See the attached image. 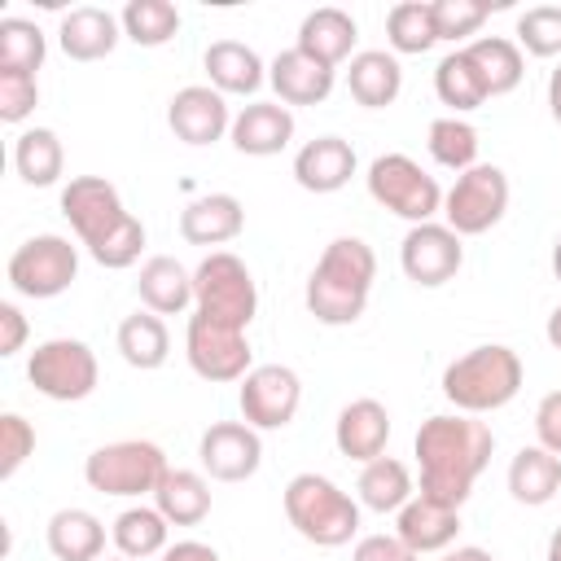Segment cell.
Masks as SVG:
<instances>
[{"instance_id":"obj_31","label":"cell","mask_w":561,"mask_h":561,"mask_svg":"<svg viewBox=\"0 0 561 561\" xmlns=\"http://www.w3.org/2000/svg\"><path fill=\"white\" fill-rule=\"evenodd\" d=\"M114 346H118V355H123L131 368L153 373V368H162L167 355H171V333H167L162 316H153V311H131V316H123V324H118V333H114Z\"/></svg>"},{"instance_id":"obj_10","label":"cell","mask_w":561,"mask_h":561,"mask_svg":"<svg viewBox=\"0 0 561 561\" xmlns=\"http://www.w3.org/2000/svg\"><path fill=\"white\" fill-rule=\"evenodd\" d=\"M508 210V175L495 162H478L456 175V184L443 193V224L456 237H482L491 232Z\"/></svg>"},{"instance_id":"obj_8","label":"cell","mask_w":561,"mask_h":561,"mask_svg":"<svg viewBox=\"0 0 561 561\" xmlns=\"http://www.w3.org/2000/svg\"><path fill=\"white\" fill-rule=\"evenodd\" d=\"M364 184H368V197L381 210H390V215H399L408 224H430L434 215H443L438 180L408 153H377L368 162Z\"/></svg>"},{"instance_id":"obj_27","label":"cell","mask_w":561,"mask_h":561,"mask_svg":"<svg viewBox=\"0 0 561 561\" xmlns=\"http://www.w3.org/2000/svg\"><path fill=\"white\" fill-rule=\"evenodd\" d=\"M346 88L364 110H386L403 92V66L386 48H364L346 66Z\"/></svg>"},{"instance_id":"obj_26","label":"cell","mask_w":561,"mask_h":561,"mask_svg":"<svg viewBox=\"0 0 561 561\" xmlns=\"http://www.w3.org/2000/svg\"><path fill=\"white\" fill-rule=\"evenodd\" d=\"M136 294L145 302V311L153 316H180L193 307V272L171 259V254H153L140 263V276H136Z\"/></svg>"},{"instance_id":"obj_11","label":"cell","mask_w":561,"mask_h":561,"mask_svg":"<svg viewBox=\"0 0 561 561\" xmlns=\"http://www.w3.org/2000/svg\"><path fill=\"white\" fill-rule=\"evenodd\" d=\"M79 276V245L57 232H39L9 254V285L22 298H57Z\"/></svg>"},{"instance_id":"obj_39","label":"cell","mask_w":561,"mask_h":561,"mask_svg":"<svg viewBox=\"0 0 561 561\" xmlns=\"http://www.w3.org/2000/svg\"><path fill=\"white\" fill-rule=\"evenodd\" d=\"M425 145H430V158H434L438 167L456 171V175L469 171V167H478V127L465 123L460 114L434 118L430 131H425Z\"/></svg>"},{"instance_id":"obj_30","label":"cell","mask_w":561,"mask_h":561,"mask_svg":"<svg viewBox=\"0 0 561 561\" xmlns=\"http://www.w3.org/2000/svg\"><path fill=\"white\" fill-rule=\"evenodd\" d=\"M153 508L171 526H197L210 513V482L197 469H167L153 491Z\"/></svg>"},{"instance_id":"obj_1","label":"cell","mask_w":561,"mask_h":561,"mask_svg":"<svg viewBox=\"0 0 561 561\" xmlns=\"http://www.w3.org/2000/svg\"><path fill=\"white\" fill-rule=\"evenodd\" d=\"M416 465H421V495L460 508L478 482V473L491 465L495 434L486 421L469 412H438L421 421L412 438Z\"/></svg>"},{"instance_id":"obj_33","label":"cell","mask_w":561,"mask_h":561,"mask_svg":"<svg viewBox=\"0 0 561 561\" xmlns=\"http://www.w3.org/2000/svg\"><path fill=\"white\" fill-rule=\"evenodd\" d=\"M465 53L473 57L482 83H486V96H504L522 83L526 75V57L517 48V39H504V35H478L465 44Z\"/></svg>"},{"instance_id":"obj_15","label":"cell","mask_w":561,"mask_h":561,"mask_svg":"<svg viewBox=\"0 0 561 561\" xmlns=\"http://www.w3.org/2000/svg\"><path fill=\"white\" fill-rule=\"evenodd\" d=\"M197 460L215 482H245L263 465V438L245 421H215L197 438Z\"/></svg>"},{"instance_id":"obj_34","label":"cell","mask_w":561,"mask_h":561,"mask_svg":"<svg viewBox=\"0 0 561 561\" xmlns=\"http://www.w3.org/2000/svg\"><path fill=\"white\" fill-rule=\"evenodd\" d=\"M355 491H359V504L373 508V513H399V508L416 495V491H412V469H408L403 460H394V456L368 460V465L359 469Z\"/></svg>"},{"instance_id":"obj_5","label":"cell","mask_w":561,"mask_h":561,"mask_svg":"<svg viewBox=\"0 0 561 561\" xmlns=\"http://www.w3.org/2000/svg\"><path fill=\"white\" fill-rule=\"evenodd\" d=\"M280 504H285L289 526L316 548H342L359 530V500H351L324 473H294L285 482Z\"/></svg>"},{"instance_id":"obj_13","label":"cell","mask_w":561,"mask_h":561,"mask_svg":"<svg viewBox=\"0 0 561 561\" xmlns=\"http://www.w3.org/2000/svg\"><path fill=\"white\" fill-rule=\"evenodd\" d=\"M237 403H241L245 425H254V430H285L298 416L302 381H298V373L289 364H254L241 377Z\"/></svg>"},{"instance_id":"obj_6","label":"cell","mask_w":561,"mask_h":561,"mask_svg":"<svg viewBox=\"0 0 561 561\" xmlns=\"http://www.w3.org/2000/svg\"><path fill=\"white\" fill-rule=\"evenodd\" d=\"M193 311L232 329H250L259 311V285L232 250H210L193 267Z\"/></svg>"},{"instance_id":"obj_23","label":"cell","mask_w":561,"mask_h":561,"mask_svg":"<svg viewBox=\"0 0 561 561\" xmlns=\"http://www.w3.org/2000/svg\"><path fill=\"white\" fill-rule=\"evenodd\" d=\"M118 39H123V22L110 9H96V4L70 9L57 26V44L70 61H101L118 48Z\"/></svg>"},{"instance_id":"obj_21","label":"cell","mask_w":561,"mask_h":561,"mask_svg":"<svg viewBox=\"0 0 561 561\" xmlns=\"http://www.w3.org/2000/svg\"><path fill=\"white\" fill-rule=\"evenodd\" d=\"M355 175V149L342 136H316L294 153V180L307 193H337Z\"/></svg>"},{"instance_id":"obj_45","label":"cell","mask_w":561,"mask_h":561,"mask_svg":"<svg viewBox=\"0 0 561 561\" xmlns=\"http://www.w3.org/2000/svg\"><path fill=\"white\" fill-rule=\"evenodd\" d=\"M535 438L552 456H561V390H548L535 408Z\"/></svg>"},{"instance_id":"obj_2","label":"cell","mask_w":561,"mask_h":561,"mask_svg":"<svg viewBox=\"0 0 561 561\" xmlns=\"http://www.w3.org/2000/svg\"><path fill=\"white\" fill-rule=\"evenodd\" d=\"M61 215L70 219L79 245L92 254V263L123 272L145 250V224L123 206L118 188L105 175H75L61 188Z\"/></svg>"},{"instance_id":"obj_25","label":"cell","mask_w":561,"mask_h":561,"mask_svg":"<svg viewBox=\"0 0 561 561\" xmlns=\"http://www.w3.org/2000/svg\"><path fill=\"white\" fill-rule=\"evenodd\" d=\"M202 66H206V79L215 92L224 96H250L263 88L267 70H263V57L241 44V39H215L206 53H202Z\"/></svg>"},{"instance_id":"obj_53","label":"cell","mask_w":561,"mask_h":561,"mask_svg":"<svg viewBox=\"0 0 561 561\" xmlns=\"http://www.w3.org/2000/svg\"><path fill=\"white\" fill-rule=\"evenodd\" d=\"M552 276L561 280V237H557V245H552Z\"/></svg>"},{"instance_id":"obj_3","label":"cell","mask_w":561,"mask_h":561,"mask_svg":"<svg viewBox=\"0 0 561 561\" xmlns=\"http://www.w3.org/2000/svg\"><path fill=\"white\" fill-rule=\"evenodd\" d=\"M373 280H377V254L364 237H333L324 245V254L316 259L311 276H307V289H302V302L307 311L329 324V329H342V324H355L368 307V294H373Z\"/></svg>"},{"instance_id":"obj_14","label":"cell","mask_w":561,"mask_h":561,"mask_svg":"<svg viewBox=\"0 0 561 561\" xmlns=\"http://www.w3.org/2000/svg\"><path fill=\"white\" fill-rule=\"evenodd\" d=\"M465 237H456L447 224H438V219H430V224H412L408 228V237L399 241V267H403V276L412 280V285H421V289H438V285H447L456 272H460V263H465V245H460Z\"/></svg>"},{"instance_id":"obj_20","label":"cell","mask_w":561,"mask_h":561,"mask_svg":"<svg viewBox=\"0 0 561 561\" xmlns=\"http://www.w3.org/2000/svg\"><path fill=\"white\" fill-rule=\"evenodd\" d=\"M267 83L276 88L280 105H320V101H329V92H333V83H337V70L320 66V61L307 57L302 48H285V53L272 57Z\"/></svg>"},{"instance_id":"obj_48","label":"cell","mask_w":561,"mask_h":561,"mask_svg":"<svg viewBox=\"0 0 561 561\" xmlns=\"http://www.w3.org/2000/svg\"><path fill=\"white\" fill-rule=\"evenodd\" d=\"M162 561H224V557L210 543H202V539H180V543H171L162 552Z\"/></svg>"},{"instance_id":"obj_40","label":"cell","mask_w":561,"mask_h":561,"mask_svg":"<svg viewBox=\"0 0 561 561\" xmlns=\"http://www.w3.org/2000/svg\"><path fill=\"white\" fill-rule=\"evenodd\" d=\"M48 53V39L35 22L26 18H0V70H26L39 75Z\"/></svg>"},{"instance_id":"obj_9","label":"cell","mask_w":561,"mask_h":561,"mask_svg":"<svg viewBox=\"0 0 561 561\" xmlns=\"http://www.w3.org/2000/svg\"><path fill=\"white\" fill-rule=\"evenodd\" d=\"M26 381L53 399V403H79L96 390L101 381V368H96V355L88 342L79 337H48L31 351L26 359Z\"/></svg>"},{"instance_id":"obj_38","label":"cell","mask_w":561,"mask_h":561,"mask_svg":"<svg viewBox=\"0 0 561 561\" xmlns=\"http://www.w3.org/2000/svg\"><path fill=\"white\" fill-rule=\"evenodd\" d=\"M118 22H123V35H127L131 44H140V48H162V44H171L175 31H180V9H175L171 0H127L123 13H118Z\"/></svg>"},{"instance_id":"obj_32","label":"cell","mask_w":561,"mask_h":561,"mask_svg":"<svg viewBox=\"0 0 561 561\" xmlns=\"http://www.w3.org/2000/svg\"><path fill=\"white\" fill-rule=\"evenodd\" d=\"M167 530H171V522H167L158 508H149V504H131V508H123V513L114 517L110 539H114L118 557H127V561H145V557H158V552L171 548V543H167Z\"/></svg>"},{"instance_id":"obj_43","label":"cell","mask_w":561,"mask_h":561,"mask_svg":"<svg viewBox=\"0 0 561 561\" xmlns=\"http://www.w3.org/2000/svg\"><path fill=\"white\" fill-rule=\"evenodd\" d=\"M35 451V425L22 412L0 416V478H13Z\"/></svg>"},{"instance_id":"obj_28","label":"cell","mask_w":561,"mask_h":561,"mask_svg":"<svg viewBox=\"0 0 561 561\" xmlns=\"http://www.w3.org/2000/svg\"><path fill=\"white\" fill-rule=\"evenodd\" d=\"M44 543L57 561H101L105 552V526L88 508H57L44 526Z\"/></svg>"},{"instance_id":"obj_37","label":"cell","mask_w":561,"mask_h":561,"mask_svg":"<svg viewBox=\"0 0 561 561\" xmlns=\"http://www.w3.org/2000/svg\"><path fill=\"white\" fill-rule=\"evenodd\" d=\"M386 44H390L394 57H399V53H408V57L430 53V48L438 44L434 4H430V0H403V4H394V9L386 13Z\"/></svg>"},{"instance_id":"obj_4","label":"cell","mask_w":561,"mask_h":561,"mask_svg":"<svg viewBox=\"0 0 561 561\" xmlns=\"http://www.w3.org/2000/svg\"><path fill=\"white\" fill-rule=\"evenodd\" d=\"M522 381H526L522 355L504 342H486V346H473V351H465L460 359H451L443 368V399L456 412L482 416V412H495V408L513 403Z\"/></svg>"},{"instance_id":"obj_41","label":"cell","mask_w":561,"mask_h":561,"mask_svg":"<svg viewBox=\"0 0 561 561\" xmlns=\"http://www.w3.org/2000/svg\"><path fill=\"white\" fill-rule=\"evenodd\" d=\"M517 48L530 57H561V4H535L517 18Z\"/></svg>"},{"instance_id":"obj_35","label":"cell","mask_w":561,"mask_h":561,"mask_svg":"<svg viewBox=\"0 0 561 561\" xmlns=\"http://www.w3.org/2000/svg\"><path fill=\"white\" fill-rule=\"evenodd\" d=\"M13 167L22 175V184L31 188H48L61 180V167H66V153H61V140L53 127H26L18 131L13 140Z\"/></svg>"},{"instance_id":"obj_50","label":"cell","mask_w":561,"mask_h":561,"mask_svg":"<svg viewBox=\"0 0 561 561\" xmlns=\"http://www.w3.org/2000/svg\"><path fill=\"white\" fill-rule=\"evenodd\" d=\"M443 561H495L486 548H473V543H465V548H451Z\"/></svg>"},{"instance_id":"obj_42","label":"cell","mask_w":561,"mask_h":561,"mask_svg":"<svg viewBox=\"0 0 561 561\" xmlns=\"http://www.w3.org/2000/svg\"><path fill=\"white\" fill-rule=\"evenodd\" d=\"M434 4V26H438V39H469L482 31V22L491 18V4L482 0H430Z\"/></svg>"},{"instance_id":"obj_12","label":"cell","mask_w":561,"mask_h":561,"mask_svg":"<svg viewBox=\"0 0 561 561\" xmlns=\"http://www.w3.org/2000/svg\"><path fill=\"white\" fill-rule=\"evenodd\" d=\"M184 355L202 381H241L254 368V351H250L245 329L206 320L197 311L188 316V329H184Z\"/></svg>"},{"instance_id":"obj_44","label":"cell","mask_w":561,"mask_h":561,"mask_svg":"<svg viewBox=\"0 0 561 561\" xmlns=\"http://www.w3.org/2000/svg\"><path fill=\"white\" fill-rule=\"evenodd\" d=\"M39 105V79L26 70H0V118L26 123Z\"/></svg>"},{"instance_id":"obj_22","label":"cell","mask_w":561,"mask_h":561,"mask_svg":"<svg viewBox=\"0 0 561 561\" xmlns=\"http://www.w3.org/2000/svg\"><path fill=\"white\" fill-rule=\"evenodd\" d=\"M245 228V206L232 193H202L180 210V237L188 245H228Z\"/></svg>"},{"instance_id":"obj_52","label":"cell","mask_w":561,"mask_h":561,"mask_svg":"<svg viewBox=\"0 0 561 561\" xmlns=\"http://www.w3.org/2000/svg\"><path fill=\"white\" fill-rule=\"evenodd\" d=\"M548 561H561V526H557L552 539H548Z\"/></svg>"},{"instance_id":"obj_36","label":"cell","mask_w":561,"mask_h":561,"mask_svg":"<svg viewBox=\"0 0 561 561\" xmlns=\"http://www.w3.org/2000/svg\"><path fill=\"white\" fill-rule=\"evenodd\" d=\"M434 92H438V101H443L451 114H469V110H478V105L491 101V96H486V83H482V75H478V66H473V57H469L465 48H451V53L434 66Z\"/></svg>"},{"instance_id":"obj_29","label":"cell","mask_w":561,"mask_h":561,"mask_svg":"<svg viewBox=\"0 0 561 561\" xmlns=\"http://www.w3.org/2000/svg\"><path fill=\"white\" fill-rule=\"evenodd\" d=\"M508 495L526 508L548 504L552 495H561V456H552L548 447L530 443L508 460Z\"/></svg>"},{"instance_id":"obj_19","label":"cell","mask_w":561,"mask_h":561,"mask_svg":"<svg viewBox=\"0 0 561 561\" xmlns=\"http://www.w3.org/2000/svg\"><path fill=\"white\" fill-rule=\"evenodd\" d=\"M333 443H337V451L346 460H359V465L386 456V443H390V412H386V403L351 399L337 412V421H333Z\"/></svg>"},{"instance_id":"obj_24","label":"cell","mask_w":561,"mask_h":561,"mask_svg":"<svg viewBox=\"0 0 561 561\" xmlns=\"http://www.w3.org/2000/svg\"><path fill=\"white\" fill-rule=\"evenodd\" d=\"M355 39H359L355 18H351L346 9L324 4V9H311V13L302 18V26H298V44H294V48H302V53L316 57L320 66L337 70L342 61L355 57Z\"/></svg>"},{"instance_id":"obj_17","label":"cell","mask_w":561,"mask_h":561,"mask_svg":"<svg viewBox=\"0 0 561 561\" xmlns=\"http://www.w3.org/2000/svg\"><path fill=\"white\" fill-rule=\"evenodd\" d=\"M228 140L245 158H272L294 140V114L280 101H250L232 114Z\"/></svg>"},{"instance_id":"obj_16","label":"cell","mask_w":561,"mask_h":561,"mask_svg":"<svg viewBox=\"0 0 561 561\" xmlns=\"http://www.w3.org/2000/svg\"><path fill=\"white\" fill-rule=\"evenodd\" d=\"M167 127L175 131V140L202 149V145H215L232 131V114H228V96L215 92L210 83H188L171 96L167 105Z\"/></svg>"},{"instance_id":"obj_51","label":"cell","mask_w":561,"mask_h":561,"mask_svg":"<svg viewBox=\"0 0 561 561\" xmlns=\"http://www.w3.org/2000/svg\"><path fill=\"white\" fill-rule=\"evenodd\" d=\"M548 342H552V351H561V307H552V316H548Z\"/></svg>"},{"instance_id":"obj_47","label":"cell","mask_w":561,"mask_h":561,"mask_svg":"<svg viewBox=\"0 0 561 561\" xmlns=\"http://www.w3.org/2000/svg\"><path fill=\"white\" fill-rule=\"evenodd\" d=\"M26 333H31V324H26L22 307L18 302H0V355H18L26 346Z\"/></svg>"},{"instance_id":"obj_49","label":"cell","mask_w":561,"mask_h":561,"mask_svg":"<svg viewBox=\"0 0 561 561\" xmlns=\"http://www.w3.org/2000/svg\"><path fill=\"white\" fill-rule=\"evenodd\" d=\"M548 110H552V118H557V127H561V61H557L552 75H548Z\"/></svg>"},{"instance_id":"obj_7","label":"cell","mask_w":561,"mask_h":561,"mask_svg":"<svg viewBox=\"0 0 561 561\" xmlns=\"http://www.w3.org/2000/svg\"><path fill=\"white\" fill-rule=\"evenodd\" d=\"M167 456L158 443L149 438H118V443H105L96 447L88 460H83V482L101 495H118V500H140V495H153L162 473H167Z\"/></svg>"},{"instance_id":"obj_46","label":"cell","mask_w":561,"mask_h":561,"mask_svg":"<svg viewBox=\"0 0 561 561\" xmlns=\"http://www.w3.org/2000/svg\"><path fill=\"white\" fill-rule=\"evenodd\" d=\"M351 561H416V552L399 535H364L355 543Z\"/></svg>"},{"instance_id":"obj_18","label":"cell","mask_w":561,"mask_h":561,"mask_svg":"<svg viewBox=\"0 0 561 561\" xmlns=\"http://www.w3.org/2000/svg\"><path fill=\"white\" fill-rule=\"evenodd\" d=\"M394 535L421 557V552H447L460 535V508L438 504L430 495H412L399 513H394Z\"/></svg>"},{"instance_id":"obj_54","label":"cell","mask_w":561,"mask_h":561,"mask_svg":"<svg viewBox=\"0 0 561 561\" xmlns=\"http://www.w3.org/2000/svg\"><path fill=\"white\" fill-rule=\"evenodd\" d=\"M101 561H127V557H101Z\"/></svg>"}]
</instances>
